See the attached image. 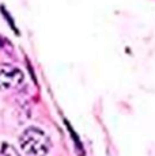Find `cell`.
Returning <instances> with one entry per match:
<instances>
[{"label": "cell", "instance_id": "obj_1", "mask_svg": "<svg viewBox=\"0 0 155 156\" xmlns=\"http://www.w3.org/2000/svg\"><path fill=\"white\" fill-rule=\"evenodd\" d=\"M19 145L26 155H46L52 147V141L42 129L30 126L19 136Z\"/></svg>", "mask_w": 155, "mask_h": 156}, {"label": "cell", "instance_id": "obj_2", "mask_svg": "<svg viewBox=\"0 0 155 156\" xmlns=\"http://www.w3.org/2000/svg\"><path fill=\"white\" fill-rule=\"evenodd\" d=\"M23 83V73L19 68L8 64L0 65V91L18 88Z\"/></svg>", "mask_w": 155, "mask_h": 156}, {"label": "cell", "instance_id": "obj_3", "mask_svg": "<svg viewBox=\"0 0 155 156\" xmlns=\"http://www.w3.org/2000/svg\"><path fill=\"white\" fill-rule=\"evenodd\" d=\"M0 155H19V151L14 148V145L7 143L2 144V149H0Z\"/></svg>", "mask_w": 155, "mask_h": 156}, {"label": "cell", "instance_id": "obj_4", "mask_svg": "<svg viewBox=\"0 0 155 156\" xmlns=\"http://www.w3.org/2000/svg\"><path fill=\"white\" fill-rule=\"evenodd\" d=\"M0 46H2V38H0Z\"/></svg>", "mask_w": 155, "mask_h": 156}]
</instances>
